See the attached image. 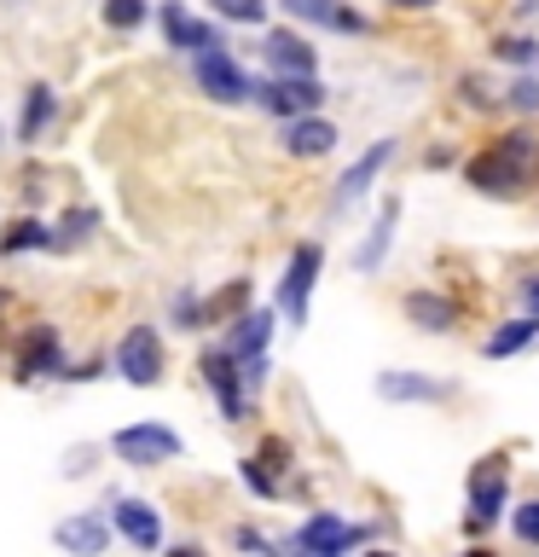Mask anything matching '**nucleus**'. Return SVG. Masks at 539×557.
Instances as JSON below:
<instances>
[{
  "instance_id": "obj_1",
  "label": "nucleus",
  "mask_w": 539,
  "mask_h": 557,
  "mask_svg": "<svg viewBox=\"0 0 539 557\" xmlns=\"http://www.w3.org/2000/svg\"><path fill=\"white\" fill-rule=\"evenodd\" d=\"M534 163H539V128L516 122V128H504V134L487 139L481 151H469L464 163H459V174H464V186H469V191L511 203V198H522V191H528Z\"/></svg>"
},
{
  "instance_id": "obj_2",
  "label": "nucleus",
  "mask_w": 539,
  "mask_h": 557,
  "mask_svg": "<svg viewBox=\"0 0 539 557\" xmlns=\"http://www.w3.org/2000/svg\"><path fill=\"white\" fill-rule=\"evenodd\" d=\"M325 278V250L313 238H302L285 261V273H278V290H273V308L285 313L290 331L308 325V302H313V285Z\"/></svg>"
},
{
  "instance_id": "obj_3",
  "label": "nucleus",
  "mask_w": 539,
  "mask_h": 557,
  "mask_svg": "<svg viewBox=\"0 0 539 557\" xmlns=\"http://www.w3.org/2000/svg\"><path fill=\"white\" fill-rule=\"evenodd\" d=\"M464 499H469V534H487L504 511H511V459H504V453L476 459V470H469V482H464Z\"/></svg>"
},
{
  "instance_id": "obj_4",
  "label": "nucleus",
  "mask_w": 539,
  "mask_h": 557,
  "mask_svg": "<svg viewBox=\"0 0 539 557\" xmlns=\"http://www.w3.org/2000/svg\"><path fill=\"white\" fill-rule=\"evenodd\" d=\"M198 377H203V389L215 395V412L226 418V424H243V418H250V389H243V360H238L226 343H209L203 355H198Z\"/></svg>"
},
{
  "instance_id": "obj_5",
  "label": "nucleus",
  "mask_w": 539,
  "mask_h": 557,
  "mask_svg": "<svg viewBox=\"0 0 539 557\" xmlns=\"http://www.w3.org/2000/svg\"><path fill=\"white\" fill-rule=\"evenodd\" d=\"M250 104H261L273 122H290L302 111H325V82H319V70L313 76H278V70H267L250 87Z\"/></svg>"
},
{
  "instance_id": "obj_6",
  "label": "nucleus",
  "mask_w": 539,
  "mask_h": 557,
  "mask_svg": "<svg viewBox=\"0 0 539 557\" xmlns=\"http://www.w3.org/2000/svg\"><path fill=\"white\" fill-rule=\"evenodd\" d=\"M111 453L122 465H134V470H156V465H174L186 453L180 442V430H168V424H156V418H139V424H122L111 435Z\"/></svg>"
},
{
  "instance_id": "obj_7",
  "label": "nucleus",
  "mask_w": 539,
  "mask_h": 557,
  "mask_svg": "<svg viewBox=\"0 0 539 557\" xmlns=\"http://www.w3.org/2000/svg\"><path fill=\"white\" fill-rule=\"evenodd\" d=\"M64 372V337L52 320H29L12 343V377L17 383H41V377H59Z\"/></svg>"
},
{
  "instance_id": "obj_8",
  "label": "nucleus",
  "mask_w": 539,
  "mask_h": 557,
  "mask_svg": "<svg viewBox=\"0 0 539 557\" xmlns=\"http://www.w3.org/2000/svg\"><path fill=\"white\" fill-rule=\"evenodd\" d=\"M111 372L122 383H134V389H156L163 383V337H156V325L122 331V343L111 348Z\"/></svg>"
},
{
  "instance_id": "obj_9",
  "label": "nucleus",
  "mask_w": 539,
  "mask_h": 557,
  "mask_svg": "<svg viewBox=\"0 0 539 557\" xmlns=\"http://www.w3.org/2000/svg\"><path fill=\"white\" fill-rule=\"evenodd\" d=\"M191 82H198V94H209L215 104H250V87H255V76L226 47L191 52Z\"/></svg>"
},
{
  "instance_id": "obj_10",
  "label": "nucleus",
  "mask_w": 539,
  "mask_h": 557,
  "mask_svg": "<svg viewBox=\"0 0 539 557\" xmlns=\"http://www.w3.org/2000/svg\"><path fill=\"white\" fill-rule=\"evenodd\" d=\"M365 540H372V529H365V522H348V517H337V511H313L302 529L290 534V546L308 552V557H342V552L365 546Z\"/></svg>"
},
{
  "instance_id": "obj_11",
  "label": "nucleus",
  "mask_w": 539,
  "mask_h": 557,
  "mask_svg": "<svg viewBox=\"0 0 539 557\" xmlns=\"http://www.w3.org/2000/svg\"><path fill=\"white\" fill-rule=\"evenodd\" d=\"M278 12L296 17V24L308 29H325V35H354V41H365L377 24L365 17L360 7H348V0H278Z\"/></svg>"
},
{
  "instance_id": "obj_12",
  "label": "nucleus",
  "mask_w": 539,
  "mask_h": 557,
  "mask_svg": "<svg viewBox=\"0 0 539 557\" xmlns=\"http://www.w3.org/2000/svg\"><path fill=\"white\" fill-rule=\"evenodd\" d=\"M337 122L319 116V111H302V116H290V122H278V151L296 157V163H319V157L337 151Z\"/></svg>"
},
{
  "instance_id": "obj_13",
  "label": "nucleus",
  "mask_w": 539,
  "mask_h": 557,
  "mask_svg": "<svg viewBox=\"0 0 539 557\" xmlns=\"http://www.w3.org/2000/svg\"><path fill=\"white\" fill-rule=\"evenodd\" d=\"M394 151H400V139H377V146H365L354 163L337 174V186H330V215H337V209H348V203H360L365 191L377 186V174L394 163Z\"/></svg>"
},
{
  "instance_id": "obj_14",
  "label": "nucleus",
  "mask_w": 539,
  "mask_h": 557,
  "mask_svg": "<svg viewBox=\"0 0 539 557\" xmlns=\"http://www.w3.org/2000/svg\"><path fill=\"white\" fill-rule=\"evenodd\" d=\"M377 395H383V400H394V407H441V400H452V383L389 366V372H377Z\"/></svg>"
},
{
  "instance_id": "obj_15",
  "label": "nucleus",
  "mask_w": 539,
  "mask_h": 557,
  "mask_svg": "<svg viewBox=\"0 0 539 557\" xmlns=\"http://www.w3.org/2000/svg\"><path fill=\"white\" fill-rule=\"evenodd\" d=\"M111 529L128 540V546H139V552H156L163 546V511H156L151 499H116L111 505Z\"/></svg>"
},
{
  "instance_id": "obj_16",
  "label": "nucleus",
  "mask_w": 539,
  "mask_h": 557,
  "mask_svg": "<svg viewBox=\"0 0 539 557\" xmlns=\"http://www.w3.org/2000/svg\"><path fill=\"white\" fill-rule=\"evenodd\" d=\"M261 59H267V70H278V76H313V70H319V47L296 29H267Z\"/></svg>"
},
{
  "instance_id": "obj_17",
  "label": "nucleus",
  "mask_w": 539,
  "mask_h": 557,
  "mask_svg": "<svg viewBox=\"0 0 539 557\" xmlns=\"http://www.w3.org/2000/svg\"><path fill=\"white\" fill-rule=\"evenodd\" d=\"M163 35H168V47L174 52H203V47H226V35L221 24H203V17H191L180 0H163Z\"/></svg>"
},
{
  "instance_id": "obj_18",
  "label": "nucleus",
  "mask_w": 539,
  "mask_h": 557,
  "mask_svg": "<svg viewBox=\"0 0 539 557\" xmlns=\"http://www.w3.org/2000/svg\"><path fill=\"white\" fill-rule=\"evenodd\" d=\"M394 226H400V198L389 191V198L377 203V221L365 226V238L354 244V273H377L383 261H389V244H394Z\"/></svg>"
},
{
  "instance_id": "obj_19",
  "label": "nucleus",
  "mask_w": 539,
  "mask_h": 557,
  "mask_svg": "<svg viewBox=\"0 0 539 557\" xmlns=\"http://www.w3.org/2000/svg\"><path fill=\"white\" fill-rule=\"evenodd\" d=\"M52 540H59L64 552H76V557H99L116 540V529H111V517H99V511H70L59 529H52Z\"/></svg>"
},
{
  "instance_id": "obj_20",
  "label": "nucleus",
  "mask_w": 539,
  "mask_h": 557,
  "mask_svg": "<svg viewBox=\"0 0 539 557\" xmlns=\"http://www.w3.org/2000/svg\"><path fill=\"white\" fill-rule=\"evenodd\" d=\"M52 116H59V87L52 82H29L24 104H17V146H41Z\"/></svg>"
},
{
  "instance_id": "obj_21",
  "label": "nucleus",
  "mask_w": 539,
  "mask_h": 557,
  "mask_svg": "<svg viewBox=\"0 0 539 557\" xmlns=\"http://www.w3.org/2000/svg\"><path fill=\"white\" fill-rule=\"evenodd\" d=\"M400 313H406L417 331H435V337H441V331L459 325L464 308H459V296H447V290H406L400 296Z\"/></svg>"
},
{
  "instance_id": "obj_22",
  "label": "nucleus",
  "mask_w": 539,
  "mask_h": 557,
  "mask_svg": "<svg viewBox=\"0 0 539 557\" xmlns=\"http://www.w3.org/2000/svg\"><path fill=\"white\" fill-rule=\"evenodd\" d=\"M273 325H278V308H238L233 313V331H226V348H233L238 360H250V355H267V343H273Z\"/></svg>"
},
{
  "instance_id": "obj_23",
  "label": "nucleus",
  "mask_w": 539,
  "mask_h": 557,
  "mask_svg": "<svg viewBox=\"0 0 539 557\" xmlns=\"http://www.w3.org/2000/svg\"><path fill=\"white\" fill-rule=\"evenodd\" d=\"M539 343V313H516V320H504L487 331V343H481V355L487 360H511L522 355V348H534Z\"/></svg>"
},
{
  "instance_id": "obj_24",
  "label": "nucleus",
  "mask_w": 539,
  "mask_h": 557,
  "mask_svg": "<svg viewBox=\"0 0 539 557\" xmlns=\"http://www.w3.org/2000/svg\"><path fill=\"white\" fill-rule=\"evenodd\" d=\"M99 233V209L93 203H70L59 221H52V250H82Z\"/></svg>"
},
{
  "instance_id": "obj_25",
  "label": "nucleus",
  "mask_w": 539,
  "mask_h": 557,
  "mask_svg": "<svg viewBox=\"0 0 539 557\" xmlns=\"http://www.w3.org/2000/svg\"><path fill=\"white\" fill-rule=\"evenodd\" d=\"M35 250H52V221L17 215L7 233H0V256H35Z\"/></svg>"
},
{
  "instance_id": "obj_26",
  "label": "nucleus",
  "mask_w": 539,
  "mask_h": 557,
  "mask_svg": "<svg viewBox=\"0 0 539 557\" xmlns=\"http://www.w3.org/2000/svg\"><path fill=\"white\" fill-rule=\"evenodd\" d=\"M151 17V0H99V24L111 35H139Z\"/></svg>"
},
{
  "instance_id": "obj_27",
  "label": "nucleus",
  "mask_w": 539,
  "mask_h": 557,
  "mask_svg": "<svg viewBox=\"0 0 539 557\" xmlns=\"http://www.w3.org/2000/svg\"><path fill=\"white\" fill-rule=\"evenodd\" d=\"M168 325L174 331H209V308L198 290H174L168 296Z\"/></svg>"
},
{
  "instance_id": "obj_28",
  "label": "nucleus",
  "mask_w": 539,
  "mask_h": 557,
  "mask_svg": "<svg viewBox=\"0 0 539 557\" xmlns=\"http://www.w3.org/2000/svg\"><path fill=\"white\" fill-rule=\"evenodd\" d=\"M209 12H215L221 24H238V29L267 24V0H209Z\"/></svg>"
},
{
  "instance_id": "obj_29",
  "label": "nucleus",
  "mask_w": 539,
  "mask_h": 557,
  "mask_svg": "<svg viewBox=\"0 0 539 557\" xmlns=\"http://www.w3.org/2000/svg\"><path fill=\"white\" fill-rule=\"evenodd\" d=\"M504 111L511 116H539V76H528V70H522V76H511L504 82Z\"/></svg>"
},
{
  "instance_id": "obj_30",
  "label": "nucleus",
  "mask_w": 539,
  "mask_h": 557,
  "mask_svg": "<svg viewBox=\"0 0 539 557\" xmlns=\"http://www.w3.org/2000/svg\"><path fill=\"white\" fill-rule=\"evenodd\" d=\"M203 308H209V325H221L226 313L250 308V278H233V285H221L215 296H203Z\"/></svg>"
},
{
  "instance_id": "obj_31",
  "label": "nucleus",
  "mask_w": 539,
  "mask_h": 557,
  "mask_svg": "<svg viewBox=\"0 0 539 557\" xmlns=\"http://www.w3.org/2000/svg\"><path fill=\"white\" fill-rule=\"evenodd\" d=\"M238 476H243V487H250L255 499H278V494H285V487H278V476L255 459V453H243V459H238Z\"/></svg>"
},
{
  "instance_id": "obj_32",
  "label": "nucleus",
  "mask_w": 539,
  "mask_h": 557,
  "mask_svg": "<svg viewBox=\"0 0 539 557\" xmlns=\"http://www.w3.org/2000/svg\"><path fill=\"white\" fill-rule=\"evenodd\" d=\"M459 104H469V111H481V116H493V111H504V99L487 87L481 76H459Z\"/></svg>"
},
{
  "instance_id": "obj_33",
  "label": "nucleus",
  "mask_w": 539,
  "mask_h": 557,
  "mask_svg": "<svg viewBox=\"0 0 539 557\" xmlns=\"http://www.w3.org/2000/svg\"><path fill=\"white\" fill-rule=\"evenodd\" d=\"M504 517H511V540H516V546H539V499H522Z\"/></svg>"
},
{
  "instance_id": "obj_34",
  "label": "nucleus",
  "mask_w": 539,
  "mask_h": 557,
  "mask_svg": "<svg viewBox=\"0 0 539 557\" xmlns=\"http://www.w3.org/2000/svg\"><path fill=\"white\" fill-rule=\"evenodd\" d=\"M493 59H499V64L528 70V64L539 59V41H528V35H499V41H493Z\"/></svg>"
},
{
  "instance_id": "obj_35",
  "label": "nucleus",
  "mask_w": 539,
  "mask_h": 557,
  "mask_svg": "<svg viewBox=\"0 0 539 557\" xmlns=\"http://www.w3.org/2000/svg\"><path fill=\"white\" fill-rule=\"evenodd\" d=\"M255 459H261V465H267L273 476H278V487H285V476H290V459H296L290 442H278V435H267V442L255 447Z\"/></svg>"
},
{
  "instance_id": "obj_36",
  "label": "nucleus",
  "mask_w": 539,
  "mask_h": 557,
  "mask_svg": "<svg viewBox=\"0 0 539 557\" xmlns=\"http://www.w3.org/2000/svg\"><path fill=\"white\" fill-rule=\"evenodd\" d=\"M233 546H243V552H273V540L255 534V529H233Z\"/></svg>"
},
{
  "instance_id": "obj_37",
  "label": "nucleus",
  "mask_w": 539,
  "mask_h": 557,
  "mask_svg": "<svg viewBox=\"0 0 539 557\" xmlns=\"http://www.w3.org/2000/svg\"><path fill=\"white\" fill-rule=\"evenodd\" d=\"M522 302H528V313H539V273L522 278Z\"/></svg>"
},
{
  "instance_id": "obj_38",
  "label": "nucleus",
  "mask_w": 539,
  "mask_h": 557,
  "mask_svg": "<svg viewBox=\"0 0 539 557\" xmlns=\"http://www.w3.org/2000/svg\"><path fill=\"white\" fill-rule=\"evenodd\" d=\"M424 163H429V169H447V163H452V146H435V151L424 157Z\"/></svg>"
},
{
  "instance_id": "obj_39",
  "label": "nucleus",
  "mask_w": 539,
  "mask_h": 557,
  "mask_svg": "<svg viewBox=\"0 0 539 557\" xmlns=\"http://www.w3.org/2000/svg\"><path fill=\"white\" fill-rule=\"evenodd\" d=\"M389 7H394V12H429L435 0H389Z\"/></svg>"
},
{
  "instance_id": "obj_40",
  "label": "nucleus",
  "mask_w": 539,
  "mask_h": 557,
  "mask_svg": "<svg viewBox=\"0 0 539 557\" xmlns=\"http://www.w3.org/2000/svg\"><path fill=\"white\" fill-rule=\"evenodd\" d=\"M534 64H539V59H534Z\"/></svg>"
}]
</instances>
